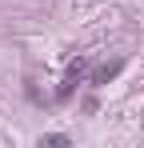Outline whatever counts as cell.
<instances>
[{
  "mask_svg": "<svg viewBox=\"0 0 144 148\" xmlns=\"http://www.w3.org/2000/svg\"><path fill=\"white\" fill-rule=\"evenodd\" d=\"M84 72H88V60H76V64L68 68V76H64V84H60V92H56V96H60V100H64V96H72V88L84 80Z\"/></svg>",
  "mask_w": 144,
  "mask_h": 148,
  "instance_id": "6da1fadb",
  "label": "cell"
},
{
  "mask_svg": "<svg viewBox=\"0 0 144 148\" xmlns=\"http://www.w3.org/2000/svg\"><path fill=\"white\" fill-rule=\"evenodd\" d=\"M116 72H120V60H112V64H100V68L92 72V84H108Z\"/></svg>",
  "mask_w": 144,
  "mask_h": 148,
  "instance_id": "7a4b0ae2",
  "label": "cell"
},
{
  "mask_svg": "<svg viewBox=\"0 0 144 148\" xmlns=\"http://www.w3.org/2000/svg\"><path fill=\"white\" fill-rule=\"evenodd\" d=\"M40 144H56V148H64V144H68V136H60V132H48V136H40Z\"/></svg>",
  "mask_w": 144,
  "mask_h": 148,
  "instance_id": "3957f363",
  "label": "cell"
}]
</instances>
